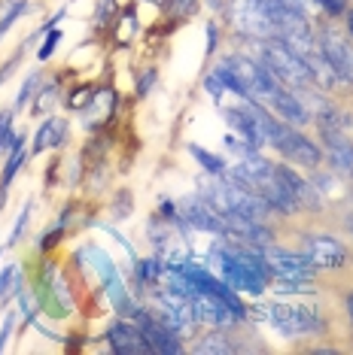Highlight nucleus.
<instances>
[{
    "instance_id": "f257e3e1",
    "label": "nucleus",
    "mask_w": 353,
    "mask_h": 355,
    "mask_svg": "<svg viewBox=\"0 0 353 355\" xmlns=\"http://www.w3.org/2000/svg\"><path fill=\"white\" fill-rule=\"evenodd\" d=\"M213 258H216V264H220L222 279H226L231 288H238V292H250V295L265 292L271 270H268V264H265V255L253 252L250 243L220 246L213 252Z\"/></svg>"
},
{
    "instance_id": "f03ea898",
    "label": "nucleus",
    "mask_w": 353,
    "mask_h": 355,
    "mask_svg": "<svg viewBox=\"0 0 353 355\" xmlns=\"http://www.w3.org/2000/svg\"><path fill=\"white\" fill-rule=\"evenodd\" d=\"M259 55H262L265 67L286 85H308L311 79H314V73H311V67L304 64V58L295 49H290L284 40H262Z\"/></svg>"
},
{
    "instance_id": "7ed1b4c3",
    "label": "nucleus",
    "mask_w": 353,
    "mask_h": 355,
    "mask_svg": "<svg viewBox=\"0 0 353 355\" xmlns=\"http://www.w3.org/2000/svg\"><path fill=\"white\" fill-rule=\"evenodd\" d=\"M229 15H231V25L240 34H247L253 40H277L274 21H271L265 0H231Z\"/></svg>"
},
{
    "instance_id": "20e7f679",
    "label": "nucleus",
    "mask_w": 353,
    "mask_h": 355,
    "mask_svg": "<svg viewBox=\"0 0 353 355\" xmlns=\"http://www.w3.org/2000/svg\"><path fill=\"white\" fill-rule=\"evenodd\" d=\"M265 319L274 325L284 337H295V334H311V331L320 328V319L314 316L311 306H293V304H271L262 306Z\"/></svg>"
},
{
    "instance_id": "39448f33",
    "label": "nucleus",
    "mask_w": 353,
    "mask_h": 355,
    "mask_svg": "<svg viewBox=\"0 0 353 355\" xmlns=\"http://www.w3.org/2000/svg\"><path fill=\"white\" fill-rule=\"evenodd\" d=\"M320 52H323L326 64L332 67V73L344 79V83H353V43H347V37L335 28H326L320 34Z\"/></svg>"
},
{
    "instance_id": "423d86ee",
    "label": "nucleus",
    "mask_w": 353,
    "mask_h": 355,
    "mask_svg": "<svg viewBox=\"0 0 353 355\" xmlns=\"http://www.w3.org/2000/svg\"><path fill=\"white\" fill-rule=\"evenodd\" d=\"M302 255L314 268H323V270H338L347 264V249L335 237H329V234H308L302 243Z\"/></svg>"
},
{
    "instance_id": "0eeeda50",
    "label": "nucleus",
    "mask_w": 353,
    "mask_h": 355,
    "mask_svg": "<svg viewBox=\"0 0 353 355\" xmlns=\"http://www.w3.org/2000/svg\"><path fill=\"white\" fill-rule=\"evenodd\" d=\"M265 264L268 270L274 273L277 279H286V282H311L314 279V264L308 261L304 255H295V252H286V249H265Z\"/></svg>"
},
{
    "instance_id": "6e6552de",
    "label": "nucleus",
    "mask_w": 353,
    "mask_h": 355,
    "mask_svg": "<svg viewBox=\"0 0 353 355\" xmlns=\"http://www.w3.org/2000/svg\"><path fill=\"white\" fill-rule=\"evenodd\" d=\"M180 209L189 225H195V228H202L207 234H216V237H226V222H222L220 209L207 198H186L180 200Z\"/></svg>"
},
{
    "instance_id": "1a4fd4ad",
    "label": "nucleus",
    "mask_w": 353,
    "mask_h": 355,
    "mask_svg": "<svg viewBox=\"0 0 353 355\" xmlns=\"http://www.w3.org/2000/svg\"><path fill=\"white\" fill-rule=\"evenodd\" d=\"M138 319H140V331L147 337V343L152 346V352H167V355L183 352V340L171 325H165L156 316H147V313H138Z\"/></svg>"
},
{
    "instance_id": "9d476101",
    "label": "nucleus",
    "mask_w": 353,
    "mask_h": 355,
    "mask_svg": "<svg viewBox=\"0 0 353 355\" xmlns=\"http://www.w3.org/2000/svg\"><path fill=\"white\" fill-rule=\"evenodd\" d=\"M107 340H110V349L119 352V355H147V352H152V346L147 343L143 331L134 328L131 322H116V325H110Z\"/></svg>"
},
{
    "instance_id": "9b49d317",
    "label": "nucleus",
    "mask_w": 353,
    "mask_h": 355,
    "mask_svg": "<svg viewBox=\"0 0 353 355\" xmlns=\"http://www.w3.org/2000/svg\"><path fill=\"white\" fill-rule=\"evenodd\" d=\"M265 101H268L271 107H274L277 116H280V119H286L290 125H304V122L311 119V116H308V110H304V103L295 98L293 92H286V88L280 85V83H277V88H274V92H271Z\"/></svg>"
},
{
    "instance_id": "f8f14e48",
    "label": "nucleus",
    "mask_w": 353,
    "mask_h": 355,
    "mask_svg": "<svg viewBox=\"0 0 353 355\" xmlns=\"http://www.w3.org/2000/svg\"><path fill=\"white\" fill-rule=\"evenodd\" d=\"M226 122L235 128V131L244 137V143L250 149H259L262 143H265V134H262V128H259V122L250 116L247 110H240V107H229L226 110Z\"/></svg>"
},
{
    "instance_id": "ddd939ff",
    "label": "nucleus",
    "mask_w": 353,
    "mask_h": 355,
    "mask_svg": "<svg viewBox=\"0 0 353 355\" xmlns=\"http://www.w3.org/2000/svg\"><path fill=\"white\" fill-rule=\"evenodd\" d=\"M323 143H326V155L335 164V171L353 176V143L344 140L341 131H323Z\"/></svg>"
},
{
    "instance_id": "4468645a",
    "label": "nucleus",
    "mask_w": 353,
    "mask_h": 355,
    "mask_svg": "<svg viewBox=\"0 0 353 355\" xmlns=\"http://www.w3.org/2000/svg\"><path fill=\"white\" fill-rule=\"evenodd\" d=\"M25 137H15L13 140V149H10V161H6V167H3V176H0V189H6V185L13 182V176L19 173V167H22V161H25Z\"/></svg>"
},
{
    "instance_id": "2eb2a0df",
    "label": "nucleus",
    "mask_w": 353,
    "mask_h": 355,
    "mask_svg": "<svg viewBox=\"0 0 353 355\" xmlns=\"http://www.w3.org/2000/svg\"><path fill=\"white\" fill-rule=\"evenodd\" d=\"M61 134H64V122H55V119H49V122H46V125L37 131V143H34V149H31V152L52 149L55 143L61 140Z\"/></svg>"
},
{
    "instance_id": "dca6fc26",
    "label": "nucleus",
    "mask_w": 353,
    "mask_h": 355,
    "mask_svg": "<svg viewBox=\"0 0 353 355\" xmlns=\"http://www.w3.org/2000/svg\"><path fill=\"white\" fill-rule=\"evenodd\" d=\"M189 152H192V155L198 158V164H202V167H204V171L211 173V176H226V171H229V167H226V161H222V158L211 155V152H207V149H202V146H189Z\"/></svg>"
},
{
    "instance_id": "f3484780",
    "label": "nucleus",
    "mask_w": 353,
    "mask_h": 355,
    "mask_svg": "<svg viewBox=\"0 0 353 355\" xmlns=\"http://www.w3.org/2000/svg\"><path fill=\"white\" fill-rule=\"evenodd\" d=\"M229 349L231 346L222 334H211V337H204V340H198L192 346V352H229Z\"/></svg>"
},
{
    "instance_id": "a211bd4d",
    "label": "nucleus",
    "mask_w": 353,
    "mask_h": 355,
    "mask_svg": "<svg viewBox=\"0 0 353 355\" xmlns=\"http://www.w3.org/2000/svg\"><path fill=\"white\" fill-rule=\"evenodd\" d=\"M13 140H15V134H13V112L3 110V112H0V152H10Z\"/></svg>"
},
{
    "instance_id": "6ab92c4d",
    "label": "nucleus",
    "mask_w": 353,
    "mask_h": 355,
    "mask_svg": "<svg viewBox=\"0 0 353 355\" xmlns=\"http://www.w3.org/2000/svg\"><path fill=\"white\" fill-rule=\"evenodd\" d=\"M55 103H58V85H46L43 92H40V98L34 101V112L43 116V112H49Z\"/></svg>"
},
{
    "instance_id": "aec40b11",
    "label": "nucleus",
    "mask_w": 353,
    "mask_h": 355,
    "mask_svg": "<svg viewBox=\"0 0 353 355\" xmlns=\"http://www.w3.org/2000/svg\"><path fill=\"white\" fill-rule=\"evenodd\" d=\"M25 10H28V3H25V0H13V10L6 12L3 19H0V37H3L6 31H10V28L15 25V19H19V15L25 12Z\"/></svg>"
},
{
    "instance_id": "412c9836",
    "label": "nucleus",
    "mask_w": 353,
    "mask_h": 355,
    "mask_svg": "<svg viewBox=\"0 0 353 355\" xmlns=\"http://www.w3.org/2000/svg\"><path fill=\"white\" fill-rule=\"evenodd\" d=\"M158 268H162V264H158V258H147V261H138V270H140V279L143 282H152L158 277Z\"/></svg>"
},
{
    "instance_id": "4be33fe9",
    "label": "nucleus",
    "mask_w": 353,
    "mask_h": 355,
    "mask_svg": "<svg viewBox=\"0 0 353 355\" xmlns=\"http://www.w3.org/2000/svg\"><path fill=\"white\" fill-rule=\"evenodd\" d=\"M61 43V31L55 28V31H49V37H46V43H43V49H40V61H46L49 55L55 52V46Z\"/></svg>"
},
{
    "instance_id": "5701e85b",
    "label": "nucleus",
    "mask_w": 353,
    "mask_h": 355,
    "mask_svg": "<svg viewBox=\"0 0 353 355\" xmlns=\"http://www.w3.org/2000/svg\"><path fill=\"white\" fill-rule=\"evenodd\" d=\"M37 85H40V76H37V73L25 79V85H22V92H19V107H25L28 98L34 94V88H37Z\"/></svg>"
},
{
    "instance_id": "b1692460",
    "label": "nucleus",
    "mask_w": 353,
    "mask_h": 355,
    "mask_svg": "<svg viewBox=\"0 0 353 355\" xmlns=\"http://www.w3.org/2000/svg\"><path fill=\"white\" fill-rule=\"evenodd\" d=\"M15 277H19V268H15V264H10V268H6L3 273H0V297H3V295L10 292V288H13L10 282H13Z\"/></svg>"
},
{
    "instance_id": "393cba45",
    "label": "nucleus",
    "mask_w": 353,
    "mask_h": 355,
    "mask_svg": "<svg viewBox=\"0 0 353 355\" xmlns=\"http://www.w3.org/2000/svg\"><path fill=\"white\" fill-rule=\"evenodd\" d=\"M95 98V92H92V88H76V94H74V98H70V107H85V103L88 101H92Z\"/></svg>"
},
{
    "instance_id": "a878e982",
    "label": "nucleus",
    "mask_w": 353,
    "mask_h": 355,
    "mask_svg": "<svg viewBox=\"0 0 353 355\" xmlns=\"http://www.w3.org/2000/svg\"><path fill=\"white\" fill-rule=\"evenodd\" d=\"M320 6H323L326 12H332V15H338V12H344V3H347V0H317Z\"/></svg>"
},
{
    "instance_id": "bb28decb",
    "label": "nucleus",
    "mask_w": 353,
    "mask_h": 355,
    "mask_svg": "<svg viewBox=\"0 0 353 355\" xmlns=\"http://www.w3.org/2000/svg\"><path fill=\"white\" fill-rule=\"evenodd\" d=\"M10 331H13V313L6 316L3 328H0V352H3V346H6V337H10Z\"/></svg>"
},
{
    "instance_id": "cd10ccee",
    "label": "nucleus",
    "mask_w": 353,
    "mask_h": 355,
    "mask_svg": "<svg viewBox=\"0 0 353 355\" xmlns=\"http://www.w3.org/2000/svg\"><path fill=\"white\" fill-rule=\"evenodd\" d=\"M113 12V0H104L101 10H98V21H107V15Z\"/></svg>"
},
{
    "instance_id": "c85d7f7f",
    "label": "nucleus",
    "mask_w": 353,
    "mask_h": 355,
    "mask_svg": "<svg viewBox=\"0 0 353 355\" xmlns=\"http://www.w3.org/2000/svg\"><path fill=\"white\" fill-rule=\"evenodd\" d=\"M192 3H195V0H174L176 12H189V10H192Z\"/></svg>"
},
{
    "instance_id": "c756f323",
    "label": "nucleus",
    "mask_w": 353,
    "mask_h": 355,
    "mask_svg": "<svg viewBox=\"0 0 353 355\" xmlns=\"http://www.w3.org/2000/svg\"><path fill=\"white\" fill-rule=\"evenodd\" d=\"M13 67H15V61H10V64H3V70H0V83H3V79H6V76H10V73H13Z\"/></svg>"
},
{
    "instance_id": "7c9ffc66",
    "label": "nucleus",
    "mask_w": 353,
    "mask_h": 355,
    "mask_svg": "<svg viewBox=\"0 0 353 355\" xmlns=\"http://www.w3.org/2000/svg\"><path fill=\"white\" fill-rule=\"evenodd\" d=\"M152 79H156V73H147V76H143V83H140V94H147V88H149Z\"/></svg>"
},
{
    "instance_id": "2f4dec72",
    "label": "nucleus",
    "mask_w": 353,
    "mask_h": 355,
    "mask_svg": "<svg viewBox=\"0 0 353 355\" xmlns=\"http://www.w3.org/2000/svg\"><path fill=\"white\" fill-rule=\"evenodd\" d=\"M347 313H350V319H353V295H347Z\"/></svg>"
},
{
    "instance_id": "473e14b6",
    "label": "nucleus",
    "mask_w": 353,
    "mask_h": 355,
    "mask_svg": "<svg viewBox=\"0 0 353 355\" xmlns=\"http://www.w3.org/2000/svg\"><path fill=\"white\" fill-rule=\"evenodd\" d=\"M347 28H350V37H353V10L347 12Z\"/></svg>"
},
{
    "instance_id": "72a5a7b5",
    "label": "nucleus",
    "mask_w": 353,
    "mask_h": 355,
    "mask_svg": "<svg viewBox=\"0 0 353 355\" xmlns=\"http://www.w3.org/2000/svg\"><path fill=\"white\" fill-rule=\"evenodd\" d=\"M347 228H350V231H353V219H350V222H347Z\"/></svg>"
}]
</instances>
